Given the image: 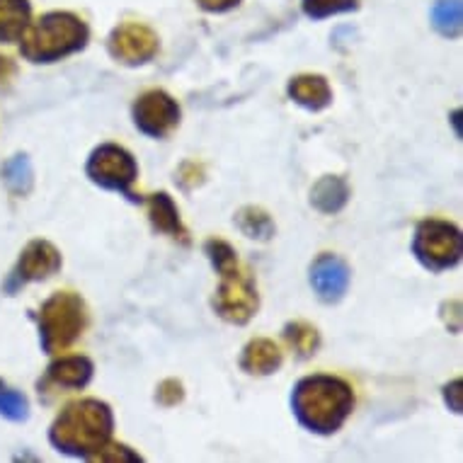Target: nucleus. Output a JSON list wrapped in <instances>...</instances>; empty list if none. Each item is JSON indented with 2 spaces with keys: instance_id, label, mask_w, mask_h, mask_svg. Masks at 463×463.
Segmentation results:
<instances>
[{
  "instance_id": "obj_20",
  "label": "nucleus",
  "mask_w": 463,
  "mask_h": 463,
  "mask_svg": "<svg viewBox=\"0 0 463 463\" xmlns=\"http://www.w3.org/2000/svg\"><path fill=\"white\" fill-rule=\"evenodd\" d=\"M3 180L15 197H27L34 187V170L24 153H17L3 165Z\"/></svg>"
},
{
  "instance_id": "obj_5",
  "label": "nucleus",
  "mask_w": 463,
  "mask_h": 463,
  "mask_svg": "<svg viewBox=\"0 0 463 463\" xmlns=\"http://www.w3.org/2000/svg\"><path fill=\"white\" fill-rule=\"evenodd\" d=\"M39 342L46 354L73 347L90 326V311L76 291H56L39 308Z\"/></svg>"
},
{
  "instance_id": "obj_22",
  "label": "nucleus",
  "mask_w": 463,
  "mask_h": 463,
  "mask_svg": "<svg viewBox=\"0 0 463 463\" xmlns=\"http://www.w3.org/2000/svg\"><path fill=\"white\" fill-rule=\"evenodd\" d=\"M0 415L13 422H23L30 418V402L20 391H8L3 386L0 388Z\"/></svg>"
},
{
  "instance_id": "obj_3",
  "label": "nucleus",
  "mask_w": 463,
  "mask_h": 463,
  "mask_svg": "<svg viewBox=\"0 0 463 463\" xmlns=\"http://www.w3.org/2000/svg\"><path fill=\"white\" fill-rule=\"evenodd\" d=\"M204 252L221 277L212 301L216 316L231 326L250 323L260 311L258 284L252 272L241 265L236 248L221 238H209L204 243Z\"/></svg>"
},
{
  "instance_id": "obj_17",
  "label": "nucleus",
  "mask_w": 463,
  "mask_h": 463,
  "mask_svg": "<svg viewBox=\"0 0 463 463\" xmlns=\"http://www.w3.org/2000/svg\"><path fill=\"white\" fill-rule=\"evenodd\" d=\"M30 27V0H0V44L20 42Z\"/></svg>"
},
{
  "instance_id": "obj_28",
  "label": "nucleus",
  "mask_w": 463,
  "mask_h": 463,
  "mask_svg": "<svg viewBox=\"0 0 463 463\" xmlns=\"http://www.w3.org/2000/svg\"><path fill=\"white\" fill-rule=\"evenodd\" d=\"M17 66L10 56H0V88H8L10 80L15 78Z\"/></svg>"
},
{
  "instance_id": "obj_18",
  "label": "nucleus",
  "mask_w": 463,
  "mask_h": 463,
  "mask_svg": "<svg viewBox=\"0 0 463 463\" xmlns=\"http://www.w3.org/2000/svg\"><path fill=\"white\" fill-rule=\"evenodd\" d=\"M281 335H284L288 350L294 352L298 359H311L313 354H318L320 342H323L318 327L306 323V320H291L284 326Z\"/></svg>"
},
{
  "instance_id": "obj_7",
  "label": "nucleus",
  "mask_w": 463,
  "mask_h": 463,
  "mask_svg": "<svg viewBox=\"0 0 463 463\" xmlns=\"http://www.w3.org/2000/svg\"><path fill=\"white\" fill-rule=\"evenodd\" d=\"M85 175L90 177L92 184H98L102 190L119 192L124 197L141 202L131 192L138 177L137 158L131 156L124 146L119 144H99L90 153V158L85 163Z\"/></svg>"
},
{
  "instance_id": "obj_13",
  "label": "nucleus",
  "mask_w": 463,
  "mask_h": 463,
  "mask_svg": "<svg viewBox=\"0 0 463 463\" xmlns=\"http://www.w3.org/2000/svg\"><path fill=\"white\" fill-rule=\"evenodd\" d=\"M146 209H148V221L156 233L160 236L173 238L175 243L190 245V231L184 228L177 204L167 192H158L146 199Z\"/></svg>"
},
{
  "instance_id": "obj_24",
  "label": "nucleus",
  "mask_w": 463,
  "mask_h": 463,
  "mask_svg": "<svg viewBox=\"0 0 463 463\" xmlns=\"http://www.w3.org/2000/svg\"><path fill=\"white\" fill-rule=\"evenodd\" d=\"M204 177H206V170L202 163L197 160H184L183 165L177 167L175 173V180L177 184L183 187V190H197L199 184H204Z\"/></svg>"
},
{
  "instance_id": "obj_15",
  "label": "nucleus",
  "mask_w": 463,
  "mask_h": 463,
  "mask_svg": "<svg viewBox=\"0 0 463 463\" xmlns=\"http://www.w3.org/2000/svg\"><path fill=\"white\" fill-rule=\"evenodd\" d=\"M241 369L250 376H269L277 373L284 364V352L279 350V345L267 337H255L243 347L241 354Z\"/></svg>"
},
{
  "instance_id": "obj_19",
  "label": "nucleus",
  "mask_w": 463,
  "mask_h": 463,
  "mask_svg": "<svg viewBox=\"0 0 463 463\" xmlns=\"http://www.w3.org/2000/svg\"><path fill=\"white\" fill-rule=\"evenodd\" d=\"M236 226L238 231L243 233L245 238H252V241H260V243H267L272 241L274 233H277V226H274L272 216L260 209V206H243L238 209L236 213Z\"/></svg>"
},
{
  "instance_id": "obj_11",
  "label": "nucleus",
  "mask_w": 463,
  "mask_h": 463,
  "mask_svg": "<svg viewBox=\"0 0 463 463\" xmlns=\"http://www.w3.org/2000/svg\"><path fill=\"white\" fill-rule=\"evenodd\" d=\"M95 364L90 357L85 354H61L53 359L42 381L37 383L39 395L44 401H52L53 395L59 393H73V391H83L92 381Z\"/></svg>"
},
{
  "instance_id": "obj_26",
  "label": "nucleus",
  "mask_w": 463,
  "mask_h": 463,
  "mask_svg": "<svg viewBox=\"0 0 463 463\" xmlns=\"http://www.w3.org/2000/svg\"><path fill=\"white\" fill-rule=\"evenodd\" d=\"M95 461H141V456L129 451L124 444H112V441H109V444L99 451Z\"/></svg>"
},
{
  "instance_id": "obj_14",
  "label": "nucleus",
  "mask_w": 463,
  "mask_h": 463,
  "mask_svg": "<svg viewBox=\"0 0 463 463\" xmlns=\"http://www.w3.org/2000/svg\"><path fill=\"white\" fill-rule=\"evenodd\" d=\"M287 95L291 102L308 112H320L333 102V88L320 73H298L287 83Z\"/></svg>"
},
{
  "instance_id": "obj_6",
  "label": "nucleus",
  "mask_w": 463,
  "mask_h": 463,
  "mask_svg": "<svg viewBox=\"0 0 463 463\" xmlns=\"http://www.w3.org/2000/svg\"><path fill=\"white\" fill-rule=\"evenodd\" d=\"M412 255L430 272H444L461 262V228L444 219H422L415 226L411 245Z\"/></svg>"
},
{
  "instance_id": "obj_30",
  "label": "nucleus",
  "mask_w": 463,
  "mask_h": 463,
  "mask_svg": "<svg viewBox=\"0 0 463 463\" xmlns=\"http://www.w3.org/2000/svg\"><path fill=\"white\" fill-rule=\"evenodd\" d=\"M3 386H5V383H3V381H0V388H3Z\"/></svg>"
},
{
  "instance_id": "obj_27",
  "label": "nucleus",
  "mask_w": 463,
  "mask_h": 463,
  "mask_svg": "<svg viewBox=\"0 0 463 463\" xmlns=\"http://www.w3.org/2000/svg\"><path fill=\"white\" fill-rule=\"evenodd\" d=\"M461 395H463V391H461V381L458 379L451 381V383H447V386H444V401H447L449 411L456 412V415L461 412Z\"/></svg>"
},
{
  "instance_id": "obj_21",
  "label": "nucleus",
  "mask_w": 463,
  "mask_h": 463,
  "mask_svg": "<svg viewBox=\"0 0 463 463\" xmlns=\"http://www.w3.org/2000/svg\"><path fill=\"white\" fill-rule=\"evenodd\" d=\"M434 30L444 37H458L461 32V0H439L432 8Z\"/></svg>"
},
{
  "instance_id": "obj_12",
  "label": "nucleus",
  "mask_w": 463,
  "mask_h": 463,
  "mask_svg": "<svg viewBox=\"0 0 463 463\" xmlns=\"http://www.w3.org/2000/svg\"><path fill=\"white\" fill-rule=\"evenodd\" d=\"M352 272L347 262L333 252H323L313 260L311 272H308V281H311L316 297L323 304H337L345 298L347 288H350Z\"/></svg>"
},
{
  "instance_id": "obj_1",
  "label": "nucleus",
  "mask_w": 463,
  "mask_h": 463,
  "mask_svg": "<svg viewBox=\"0 0 463 463\" xmlns=\"http://www.w3.org/2000/svg\"><path fill=\"white\" fill-rule=\"evenodd\" d=\"M291 411L298 425L320 437L340 432L354 411V391L340 376H304L291 393Z\"/></svg>"
},
{
  "instance_id": "obj_23",
  "label": "nucleus",
  "mask_w": 463,
  "mask_h": 463,
  "mask_svg": "<svg viewBox=\"0 0 463 463\" xmlns=\"http://www.w3.org/2000/svg\"><path fill=\"white\" fill-rule=\"evenodd\" d=\"M354 8H357V0H304V13L313 20H323V17L347 13V10Z\"/></svg>"
},
{
  "instance_id": "obj_16",
  "label": "nucleus",
  "mask_w": 463,
  "mask_h": 463,
  "mask_svg": "<svg viewBox=\"0 0 463 463\" xmlns=\"http://www.w3.org/2000/svg\"><path fill=\"white\" fill-rule=\"evenodd\" d=\"M350 202V184L340 175H323L311 190V206L320 213H340Z\"/></svg>"
},
{
  "instance_id": "obj_2",
  "label": "nucleus",
  "mask_w": 463,
  "mask_h": 463,
  "mask_svg": "<svg viewBox=\"0 0 463 463\" xmlns=\"http://www.w3.org/2000/svg\"><path fill=\"white\" fill-rule=\"evenodd\" d=\"M114 415L112 408L98 398L69 402L53 425L49 427V441L61 454L95 461L102 449L112 441Z\"/></svg>"
},
{
  "instance_id": "obj_29",
  "label": "nucleus",
  "mask_w": 463,
  "mask_h": 463,
  "mask_svg": "<svg viewBox=\"0 0 463 463\" xmlns=\"http://www.w3.org/2000/svg\"><path fill=\"white\" fill-rule=\"evenodd\" d=\"M197 3L206 13H226V10L236 8L241 0H197Z\"/></svg>"
},
{
  "instance_id": "obj_8",
  "label": "nucleus",
  "mask_w": 463,
  "mask_h": 463,
  "mask_svg": "<svg viewBox=\"0 0 463 463\" xmlns=\"http://www.w3.org/2000/svg\"><path fill=\"white\" fill-rule=\"evenodd\" d=\"M131 119L144 137L165 138L180 127L183 109L170 92L156 88L138 95L137 102L131 105Z\"/></svg>"
},
{
  "instance_id": "obj_4",
  "label": "nucleus",
  "mask_w": 463,
  "mask_h": 463,
  "mask_svg": "<svg viewBox=\"0 0 463 463\" xmlns=\"http://www.w3.org/2000/svg\"><path fill=\"white\" fill-rule=\"evenodd\" d=\"M90 39V30L80 17L71 13H49L30 24L20 37V52L30 63H56L66 56L83 52Z\"/></svg>"
},
{
  "instance_id": "obj_9",
  "label": "nucleus",
  "mask_w": 463,
  "mask_h": 463,
  "mask_svg": "<svg viewBox=\"0 0 463 463\" xmlns=\"http://www.w3.org/2000/svg\"><path fill=\"white\" fill-rule=\"evenodd\" d=\"M160 39L158 34L138 23H127L122 27L109 34L107 39V52L112 56L114 61L137 69V66H146L158 56Z\"/></svg>"
},
{
  "instance_id": "obj_10",
  "label": "nucleus",
  "mask_w": 463,
  "mask_h": 463,
  "mask_svg": "<svg viewBox=\"0 0 463 463\" xmlns=\"http://www.w3.org/2000/svg\"><path fill=\"white\" fill-rule=\"evenodd\" d=\"M61 265L63 260L59 248L53 243H49V241L37 238V241L27 243V248L20 252V260H17L15 269L10 274L5 288H8L10 294H15L17 288L27 287L32 281L52 279L53 274L61 269Z\"/></svg>"
},
{
  "instance_id": "obj_25",
  "label": "nucleus",
  "mask_w": 463,
  "mask_h": 463,
  "mask_svg": "<svg viewBox=\"0 0 463 463\" xmlns=\"http://www.w3.org/2000/svg\"><path fill=\"white\" fill-rule=\"evenodd\" d=\"M184 401V386L180 379H165L160 381L156 388V402L163 408H175Z\"/></svg>"
}]
</instances>
